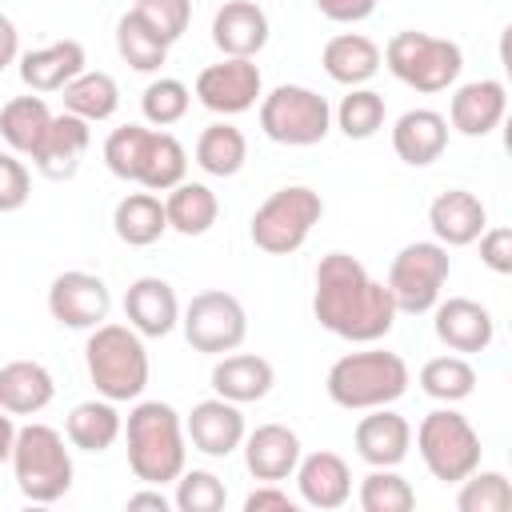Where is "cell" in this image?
I'll return each mask as SVG.
<instances>
[{"label": "cell", "instance_id": "6da1fadb", "mask_svg": "<svg viewBox=\"0 0 512 512\" xmlns=\"http://www.w3.org/2000/svg\"><path fill=\"white\" fill-rule=\"evenodd\" d=\"M312 316L320 328L348 344H376L396 324V304L384 280L368 276V268L348 252H328L316 264Z\"/></svg>", "mask_w": 512, "mask_h": 512}, {"label": "cell", "instance_id": "7a4b0ae2", "mask_svg": "<svg viewBox=\"0 0 512 512\" xmlns=\"http://www.w3.org/2000/svg\"><path fill=\"white\" fill-rule=\"evenodd\" d=\"M124 444H128V468L144 484H168L184 472L188 464V436L184 420L172 404L164 400H140L132 404L124 420Z\"/></svg>", "mask_w": 512, "mask_h": 512}, {"label": "cell", "instance_id": "3957f363", "mask_svg": "<svg viewBox=\"0 0 512 512\" xmlns=\"http://www.w3.org/2000/svg\"><path fill=\"white\" fill-rule=\"evenodd\" d=\"M408 384H412V372H408L404 356H396L388 348L348 352L324 376L328 400L336 408H348V412H368V408L396 404L408 392Z\"/></svg>", "mask_w": 512, "mask_h": 512}, {"label": "cell", "instance_id": "277c9868", "mask_svg": "<svg viewBox=\"0 0 512 512\" xmlns=\"http://www.w3.org/2000/svg\"><path fill=\"white\" fill-rule=\"evenodd\" d=\"M84 364L96 392L112 404L140 400L148 388V348L132 324H96L84 344Z\"/></svg>", "mask_w": 512, "mask_h": 512}, {"label": "cell", "instance_id": "5b68a950", "mask_svg": "<svg viewBox=\"0 0 512 512\" xmlns=\"http://www.w3.org/2000/svg\"><path fill=\"white\" fill-rule=\"evenodd\" d=\"M72 452L64 444V436L48 424H24L16 428V444H12V476L16 488L32 500V504H52L72 488Z\"/></svg>", "mask_w": 512, "mask_h": 512}, {"label": "cell", "instance_id": "8992f818", "mask_svg": "<svg viewBox=\"0 0 512 512\" xmlns=\"http://www.w3.org/2000/svg\"><path fill=\"white\" fill-rule=\"evenodd\" d=\"M380 56H384L388 72L400 84H408V88H416L424 96L452 88L460 80V68H464V52H460L456 40L412 32V28L408 32H396Z\"/></svg>", "mask_w": 512, "mask_h": 512}, {"label": "cell", "instance_id": "52a82bcc", "mask_svg": "<svg viewBox=\"0 0 512 512\" xmlns=\"http://www.w3.org/2000/svg\"><path fill=\"white\" fill-rule=\"evenodd\" d=\"M324 216V200L320 192H312L308 184H288L276 188L248 224V236L260 252L268 256H292L296 248H304V240L312 236V228Z\"/></svg>", "mask_w": 512, "mask_h": 512}, {"label": "cell", "instance_id": "ba28073f", "mask_svg": "<svg viewBox=\"0 0 512 512\" xmlns=\"http://www.w3.org/2000/svg\"><path fill=\"white\" fill-rule=\"evenodd\" d=\"M416 448L424 468L440 480V484H460L468 472L480 468V436L468 424V416H460L456 408H436L420 420L416 428Z\"/></svg>", "mask_w": 512, "mask_h": 512}, {"label": "cell", "instance_id": "9c48e42d", "mask_svg": "<svg viewBox=\"0 0 512 512\" xmlns=\"http://www.w3.org/2000/svg\"><path fill=\"white\" fill-rule=\"evenodd\" d=\"M260 128L276 144L308 148L328 136L332 108L320 92H312L304 84H280L268 96H260Z\"/></svg>", "mask_w": 512, "mask_h": 512}, {"label": "cell", "instance_id": "30bf717a", "mask_svg": "<svg viewBox=\"0 0 512 512\" xmlns=\"http://www.w3.org/2000/svg\"><path fill=\"white\" fill-rule=\"evenodd\" d=\"M452 272V256L444 244L436 240H416V244H404L388 268V292H392V304L396 312H408V316H420V312H432V304L440 300L444 292V280Z\"/></svg>", "mask_w": 512, "mask_h": 512}, {"label": "cell", "instance_id": "8fae6325", "mask_svg": "<svg viewBox=\"0 0 512 512\" xmlns=\"http://www.w3.org/2000/svg\"><path fill=\"white\" fill-rule=\"evenodd\" d=\"M180 328H184V340L196 352L224 356V352H236L244 344L248 312H244V304L232 292L208 288V292H196L188 300V308L180 312Z\"/></svg>", "mask_w": 512, "mask_h": 512}, {"label": "cell", "instance_id": "7c38bea8", "mask_svg": "<svg viewBox=\"0 0 512 512\" xmlns=\"http://www.w3.org/2000/svg\"><path fill=\"white\" fill-rule=\"evenodd\" d=\"M264 96V76L256 60L224 56L220 64H208L196 76V100L216 116H240Z\"/></svg>", "mask_w": 512, "mask_h": 512}, {"label": "cell", "instance_id": "4fadbf2b", "mask_svg": "<svg viewBox=\"0 0 512 512\" xmlns=\"http://www.w3.org/2000/svg\"><path fill=\"white\" fill-rule=\"evenodd\" d=\"M108 308H112V292L108 284L96 276V272H60L52 284H48V312L56 324L64 328H84L92 332L96 324L108 320Z\"/></svg>", "mask_w": 512, "mask_h": 512}, {"label": "cell", "instance_id": "5bb4252c", "mask_svg": "<svg viewBox=\"0 0 512 512\" xmlns=\"http://www.w3.org/2000/svg\"><path fill=\"white\" fill-rule=\"evenodd\" d=\"M244 412L240 404L224 400V396H212V400H200L188 420H184V436L196 452L212 456V460H224L232 456L240 444H244Z\"/></svg>", "mask_w": 512, "mask_h": 512}, {"label": "cell", "instance_id": "9a60e30c", "mask_svg": "<svg viewBox=\"0 0 512 512\" xmlns=\"http://www.w3.org/2000/svg\"><path fill=\"white\" fill-rule=\"evenodd\" d=\"M432 328H436V340L460 356L468 352H484L496 336V324H492V312L480 304V300H468V296H448V300H436L432 304Z\"/></svg>", "mask_w": 512, "mask_h": 512}, {"label": "cell", "instance_id": "2e32d148", "mask_svg": "<svg viewBox=\"0 0 512 512\" xmlns=\"http://www.w3.org/2000/svg\"><path fill=\"white\" fill-rule=\"evenodd\" d=\"M352 444L368 468H396L412 448V424L400 412H392L388 404L368 408V416H360V424L352 432Z\"/></svg>", "mask_w": 512, "mask_h": 512}, {"label": "cell", "instance_id": "e0dca14e", "mask_svg": "<svg viewBox=\"0 0 512 512\" xmlns=\"http://www.w3.org/2000/svg\"><path fill=\"white\" fill-rule=\"evenodd\" d=\"M88 144H92L88 120H80L72 112H60V116H52L44 140L36 144L32 164L48 180H72L76 168H80V160H84V152H88Z\"/></svg>", "mask_w": 512, "mask_h": 512}, {"label": "cell", "instance_id": "ac0fdd59", "mask_svg": "<svg viewBox=\"0 0 512 512\" xmlns=\"http://www.w3.org/2000/svg\"><path fill=\"white\" fill-rule=\"evenodd\" d=\"M244 468L264 480V484H280L296 472L300 464V436L288 424H260L252 432H244Z\"/></svg>", "mask_w": 512, "mask_h": 512}, {"label": "cell", "instance_id": "d6986e66", "mask_svg": "<svg viewBox=\"0 0 512 512\" xmlns=\"http://www.w3.org/2000/svg\"><path fill=\"white\" fill-rule=\"evenodd\" d=\"M428 224H432L436 244L464 248V244H476V236L488 228V208H484V200L476 192L448 188L428 204Z\"/></svg>", "mask_w": 512, "mask_h": 512}, {"label": "cell", "instance_id": "ffe728a7", "mask_svg": "<svg viewBox=\"0 0 512 512\" xmlns=\"http://www.w3.org/2000/svg\"><path fill=\"white\" fill-rule=\"evenodd\" d=\"M124 316L128 324L148 336V340H160L168 336L176 324H180V300H176V288L160 276H140L128 284L124 292Z\"/></svg>", "mask_w": 512, "mask_h": 512}, {"label": "cell", "instance_id": "44dd1931", "mask_svg": "<svg viewBox=\"0 0 512 512\" xmlns=\"http://www.w3.org/2000/svg\"><path fill=\"white\" fill-rule=\"evenodd\" d=\"M212 44L224 56L252 60L268 44V12L256 0H224L212 16Z\"/></svg>", "mask_w": 512, "mask_h": 512}, {"label": "cell", "instance_id": "7402d4cb", "mask_svg": "<svg viewBox=\"0 0 512 512\" xmlns=\"http://www.w3.org/2000/svg\"><path fill=\"white\" fill-rule=\"evenodd\" d=\"M296 488H300V500L308 504V508H320V512H332V508H340V504H348V496H352V472H348V464H344V456H336V452H308V456H300V464H296Z\"/></svg>", "mask_w": 512, "mask_h": 512}, {"label": "cell", "instance_id": "603a6c76", "mask_svg": "<svg viewBox=\"0 0 512 512\" xmlns=\"http://www.w3.org/2000/svg\"><path fill=\"white\" fill-rule=\"evenodd\" d=\"M508 112V88L500 80H472V84H460L452 92V104H448V120L460 136H488L500 128Z\"/></svg>", "mask_w": 512, "mask_h": 512}, {"label": "cell", "instance_id": "cb8c5ba5", "mask_svg": "<svg viewBox=\"0 0 512 512\" xmlns=\"http://www.w3.org/2000/svg\"><path fill=\"white\" fill-rule=\"evenodd\" d=\"M392 148L404 164L412 168H428L432 160L444 156L448 148V120L436 108H408L396 124H392Z\"/></svg>", "mask_w": 512, "mask_h": 512}, {"label": "cell", "instance_id": "d4e9b609", "mask_svg": "<svg viewBox=\"0 0 512 512\" xmlns=\"http://www.w3.org/2000/svg\"><path fill=\"white\" fill-rule=\"evenodd\" d=\"M56 380L40 360H8L0 368V408L12 416H36L52 404Z\"/></svg>", "mask_w": 512, "mask_h": 512}, {"label": "cell", "instance_id": "484cf974", "mask_svg": "<svg viewBox=\"0 0 512 512\" xmlns=\"http://www.w3.org/2000/svg\"><path fill=\"white\" fill-rule=\"evenodd\" d=\"M380 44L376 40H368L364 32H340V36H332L328 44H324V52H320V64H324V72H328V80H336V84H344V88H360V84H368L376 72H380Z\"/></svg>", "mask_w": 512, "mask_h": 512}, {"label": "cell", "instance_id": "4316f807", "mask_svg": "<svg viewBox=\"0 0 512 512\" xmlns=\"http://www.w3.org/2000/svg\"><path fill=\"white\" fill-rule=\"evenodd\" d=\"M272 384H276V372L256 352H232V356L216 360V368H212V392L232 404L264 400L272 392Z\"/></svg>", "mask_w": 512, "mask_h": 512}, {"label": "cell", "instance_id": "83f0119b", "mask_svg": "<svg viewBox=\"0 0 512 512\" xmlns=\"http://www.w3.org/2000/svg\"><path fill=\"white\" fill-rule=\"evenodd\" d=\"M84 64L88 60H84L80 40H56V44H44V48L20 56V80L32 92H60L72 76L84 72Z\"/></svg>", "mask_w": 512, "mask_h": 512}, {"label": "cell", "instance_id": "f1b7e54d", "mask_svg": "<svg viewBox=\"0 0 512 512\" xmlns=\"http://www.w3.org/2000/svg\"><path fill=\"white\" fill-rule=\"evenodd\" d=\"M120 428H124V416L116 412L112 400H84L68 412L64 420V436L72 448L80 452H108L116 440H120Z\"/></svg>", "mask_w": 512, "mask_h": 512}, {"label": "cell", "instance_id": "f546056e", "mask_svg": "<svg viewBox=\"0 0 512 512\" xmlns=\"http://www.w3.org/2000/svg\"><path fill=\"white\" fill-rule=\"evenodd\" d=\"M164 216H168V228L172 232H180V236H204L216 224V216H220V200H216V192L208 184L180 180L164 196Z\"/></svg>", "mask_w": 512, "mask_h": 512}, {"label": "cell", "instance_id": "4dcf8cb0", "mask_svg": "<svg viewBox=\"0 0 512 512\" xmlns=\"http://www.w3.org/2000/svg\"><path fill=\"white\" fill-rule=\"evenodd\" d=\"M112 228L128 248H148L168 232V216H164V200L152 192H128L116 208H112Z\"/></svg>", "mask_w": 512, "mask_h": 512}, {"label": "cell", "instance_id": "1f68e13d", "mask_svg": "<svg viewBox=\"0 0 512 512\" xmlns=\"http://www.w3.org/2000/svg\"><path fill=\"white\" fill-rule=\"evenodd\" d=\"M48 124H52V112H48V104L40 96H12L0 108V136L20 156H32L36 152V144L48 132Z\"/></svg>", "mask_w": 512, "mask_h": 512}, {"label": "cell", "instance_id": "d6a6232c", "mask_svg": "<svg viewBox=\"0 0 512 512\" xmlns=\"http://www.w3.org/2000/svg\"><path fill=\"white\" fill-rule=\"evenodd\" d=\"M60 92H64V112H72V116H80L88 124L108 120L120 108V88H116V80L108 72H88L84 68Z\"/></svg>", "mask_w": 512, "mask_h": 512}, {"label": "cell", "instance_id": "836d02e7", "mask_svg": "<svg viewBox=\"0 0 512 512\" xmlns=\"http://www.w3.org/2000/svg\"><path fill=\"white\" fill-rule=\"evenodd\" d=\"M248 160V140L236 124L228 120H216L200 132L196 140V164L208 172V176H236Z\"/></svg>", "mask_w": 512, "mask_h": 512}, {"label": "cell", "instance_id": "e575fe53", "mask_svg": "<svg viewBox=\"0 0 512 512\" xmlns=\"http://www.w3.org/2000/svg\"><path fill=\"white\" fill-rule=\"evenodd\" d=\"M188 172V152L172 132H152L148 148H144V164H140V180L148 192H168L184 180Z\"/></svg>", "mask_w": 512, "mask_h": 512}, {"label": "cell", "instance_id": "d590c367", "mask_svg": "<svg viewBox=\"0 0 512 512\" xmlns=\"http://www.w3.org/2000/svg\"><path fill=\"white\" fill-rule=\"evenodd\" d=\"M420 392L440 400V404H456V400H468L476 392V368L452 352V356H432L424 368H420Z\"/></svg>", "mask_w": 512, "mask_h": 512}, {"label": "cell", "instance_id": "8d00e7d4", "mask_svg": "<svg viewBox=\"0 0 512 512\" xmlns=\"http://www.w3.org/2000/svg\"><path fill=\"white\" fill-rule=\"evenodd\" d=\"M116 52L132 72H160L168 60V40H160L136 12H124L116 24Z\"/></svg>", "mask_w": 512, "mask_h": 512}, {"label": "cell", "instance_id": "74e56055", "mask_svg": "<svg viewBox=\"0 0 512 512\" xmlns=\"http://www.w3.org/2000/svg\"><path fill=\"white\" fill-rule=\"evenodd\" d=\"M384 96L376 88H348V96L340 100L336 108V128L348 136V140H372L380 128H384Z\"/></svg>", "mask_w": 512, "mask_h": 512}, {"label": "cell", "instance_id": "f35d334b", "mask_svg": "<svg viewBox=\"0 0 512 512\" xmlns=\"http://www.w3.org/2000/svg\"><path fill=\"white\" fill-rule=\"evenodd\" d=\"M360 508L364 512H408L416 508V492L396 468H372L360 480Z\"/></svg>", "mask_w": 512, "mask_h": 512}, {"label": "cell", "instance_id": "ab89813d", "mask_svg": "<svg viewBox=\"0 0 512 512\" xmlns=\"http://www.w3.org/2000/svg\"><path fill=\"white\" fill-rule=\"evenodd\" d=\"M148 136H152V128H144V124H124V128L108 132V140H104V164H108V172L136 184L140 180Z\"/></svg>", "mask_w": 512, "mask_h": 512}, {"label": "cell", "instance_id": "60d3db41", "mask_svg": "<svg viewBox=\"0 0 512 512\" xmlns=\"http://www.w3.org/2000/svg\"><path fill=\"white\" fill-rule=\"evenodd\" d=\"M188 104H192V92H188V84L176 80V76L152 80V84L144 88V96H140V112H144V120L156 124V128H168V124L184 120Z\"/></svg>", "mask_w": 512, "mask_h": 512}, {"label": "cell", "instance_id": "b9f144b4", "mask_svg": "<svg viewBox=\"0 0 512 512\" xmlns=\"http://www.w3.org/2000/svg\"><path fill=\"white\" fill-rule=\"evenodd\" d=\"M172 504L180 508V512H220L224 504H228V488H224V480L216 476V472H208V468H184L180 476H176V496H172Z\"/></svg>", "mask_w": 512, "mask_h": 512}, {"label": "cell", "instance_id": "7bdbcfd3", "mask_svg": "<svg viewBox=\"0 0 512 512\" xmlns=\"http://www.w3.org/2000/svg\"><path fill=\"white\" fill-rule=\"evenodd\" d=\"M512 504V488H508V476L504 472H468L460 480V492H456V508L460 512H504Z\"/></svg>", "mask_w": 512, "mask_h": 512}, {"label": "cell", "instance_id": "ee69618b", "mask_svg": "<svg viewBox=\"0 0 512 512\" xmlns=\"http://www.w3.org/2000/svg\"><path fill=\"white\" fill-rule=\"evenodd\" d=\"M160 40H180L188 32V20H192V0H136L132 8Z\"/></svg>", "mask_w": 512, "mask_h": 512}, {"label": "cell", "instance_id": "f6af8a7d", "mask_svg": "<svg viewBox=\"0 0 512 512\" xmlns=\"http://www.w3.org/2000/svg\"><path fill=\"white\" fill-rule=\"evenodd\" d=\"M28 196H32V176L24 160H16L12 152H0V212H20Z\"/></svg>", "mask_w": 512, "mask_h": 512}, {"label": "cell", "instance_id": "bcb514c9", "mask_svg": "<svg viewBox=\"0 0 512 512\" xmlns=\"http://www.w3.org/2000/svg\"><path fill=\"white\" fill-rule=\"evenodd\" d=\"M476 240H480V260H484L496 276H508V272H512V228L496 224V228H484Z\"/></svg>", "mask_w": 512, "mask_h": 512}, {"label": "cell", "instance_id": "7dc6e473", "mask_svg": "<svg viewBox=\"0 0 512 512\" xmlns=\"http://www.w3.org/2000/svg\"><path fill=\"white\" fill-rule=\"evenodd\" d=\"M312 4L320 8V16H328L336 24H356L376 12V0H312Z\"/></svg>", "mask_w": 512, "mask_h": 512}, {"label": "cell", "instance_id": "c3c4849f", "mask_svg": "<svg viewBox=\"0 0 512 512\" xmlns=\"http://www.w3.org/2000/svg\"><path fill=\"white\" fill-rule=\"evenodd\" d=\"M292 496L280 484H260L256 492L244 496V512H292Z\"/></svg>", "mask_w": 512, "mask_h": 512}, {"label": "cell", "instance_id": "681fc988", "mask_svg": "<svg viewBox=\"0 0 512 512\" xmlns=\"http://www.w3.org/2000/svg\"><path fill=\"white\" fill-rule=\"evenodd\" d=\"M16 52H20V32H16V24L0 12V72L16 60Z\"/></svg>", "mask_w": 512, "mask_h": 512}, {"label": "cell", "instance_id": "f907efd6", "mask_svg": "<svg viewBox=\"0 0 512 512\" xmlns=\"http://www.w3.org/2000/svg\"><path fill=\"white\" fill-rule=\"evenodd\" d=\"M128 508H156V512H168V508H172V500H168L156 484H148L144 492H132V496H128Z\"/></svg>", "mask_w": 512, "mask_h": 512}, {"label": "cell", "instance_id": "816d5d0a", "mask_svg": "<svg viewBox=\"0 0 512 512\" xmlns=\"http://www.w3.org/2000/svg\"><path fill=\"white\" fill-rule=\"evenodd\" d=\"M12 444H16V424H12V412L0 408V464L12 460Z\"/></svg>", "mask_w": 512, "mask_h": 512}]
</instances>
